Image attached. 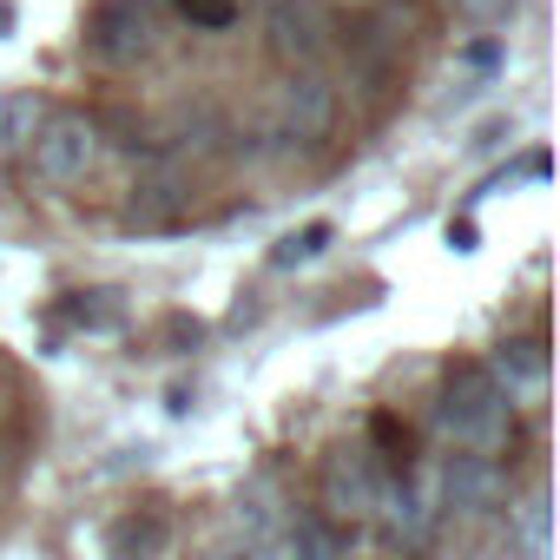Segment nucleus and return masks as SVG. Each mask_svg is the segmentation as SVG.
<instances>
[{
  "label": "nucleus",
  "instance_id": "nucleus-12",
  "mask_svg": "<svg viewBox=\"0 0 560 560\" xmlns=\"http://www.w3.org/2000/svg\"><path fill=\"white\" fill-rule=\"evenodd\" d=\"M270 560H343V534L330 521H284L270 540Z\"/></svg>",
  "mask_w": 560,
  "mask_h": 560
},
{
  "label": "nucleus",
  "instance_id": "nucleus-9",
  "mask_svg": "<svg viewBox=\"0 0 560 560\" xmlns=\"http://www.w3.org/2000/svg\"><path fill=\"white\" fill-rule=\"evenodd\" d=\"M435 494H442V514H481L494 494H501V468L488 455H448L435 468Z\"/></svg>",
  "mask_w": 560,
  "mask_h": 560
},
{
  "label": "nucleus",
  "instance_id": "nucleus-16",
  "mask_svg": "<svg viewBox=\"0 0 560 560\" xmlns=\"http://www.w3.org/2000/svg\"><path fill=\"white\" fill-rule=\"evenodd\" d=\"M106 298H113V291H86V298L73 304V317H80L86 330H113V324H119V304H106Z\"/></svg>",
  "mask_w": 560,
  "mask_h": 560
},
{
  "label": "nucleus",
  "instance_id": "nucleus-17",
  "mask_svg": "<svg viewBox=\"0 0 560 560\" xmlns=\"http://www.w3.org/2000/svg\"><path fill=\"white\" fill-rule=\"evenodd\" d=\"M521 534H527V547H534V553H547V494H540V488L521 501Z\"/></svg>",
  "mask_w": 560,
  "mask_h": 560
},
{
  "label": "nucleus",
  "instance_id": "nucleus-10",
  "mask_svg": "<svg viewBox=\"0 0 560 560\" xmlns=\"http://www.w3.org/2000/svg\"><path fill=\"white\" fill-rule=\"evenodd\" d=\"M284 494H277L270 481H250L244 494H237V508H231V527H237V540H277L284 534Z\"/></svg>",
  "mask_w": 560,
  "mask_h": 560
},
{
  "label": "nucleus",
  "instance_id": "nucleus-11",
  "mask_svg": "<svg viewBox=\"0 0 560 560\" xmlns=\"http://www.w3.org/2000/svg\"><path fill=\"white\" fill-rule=\"evenodd\" d=\"M47 113H54V106H47V100H40L34 86H14V93H0V159L27 152Z\"/></svg>",
  "mask_w": 560,
  "mask_h": 560
},
{
  "label": "nucleus",
  "instance_id": "nucleus-2",
  "mask_svg": "<svg viewBox=\"0 0 560 560\" xmlns=\"http://www.w3.org/2000/svg\"><path fill=\"white\" fill-rule=\"evenodd\" d=\"M100 152H106L100 119H93V113H67V106H54V113L40 119L34 145H27V159H34V172H40L47 185H80V178H93Z\"/></svg>",
  "mask_w": 560,
  "mask_h": 560
},
{
  "label": "nucleus",
  "instance_id": "nucleus-15",
  "mask_svg": "<svg viewBox=\"0 0 560 560\" xmlns=\"http://www.w3.org/2000/svg\"><path fill=\"white\" fill-rule=\"evenodd\" d=\"M324 244H330V224H304L298 237H284V244L270 250V264H311V257H317Z\"/></svg>",
  "mask_w": 560,
  "mask_h": 560
},
{
  "label": "nucleus",
  "instance_id": "nucleus-7",
  "mask_svg": "<svg viewBox=\"0 0 560 560\" xmlns=\"http://www.w3.org/2000/svg\"><path fill=\"white\" fill-rule=\"evenodd\" d=\"M376 521L402 540V547H422V540H435V527H442V494H435V468H422V475H389V488H383V508H376Z\"/></svg>",
  "mask_w": 560,
  "mask_h": 560
},
{
  "label": "nucleus",
  "instance_id": "nucleus-3",
  "mask_svg": "<svg viewBox=\"0 0 560 560\" xmlns=\"http://www.w3.org/2000/svg\"><path fill=\"white\" fill-rule=\"evenodd\" d=\"M383 488H389V468L363 448V442H343L330 448L324 462V514L330 527H357V521H376L383 508Z\"/></svg>",
  "mask_w": 560,
  "mask_h": 560
},
{
  "label": "nucleus",
  "instance_id": "nucleus-5",
  "mask_svg": "<svg viewBox=\"0 0 560 560\" xmlns=\"http://www.w3.org/2000/svg\"><path fill=\"white\" fill-rule=\"evenodd\" d=\"M330 126H337V80L324 67L291 73L284 86H277V139L317 145V139H330Z\"/></svg>",
  "mask_w": 560,
  "mask_h": 560
},
{
  "label": "nucleus",
  "instance_id": "nucleus-1",
  "mask_svg": "<svg viewBox=\"0 0 560 560\" xmlns=\"http://www.w3.org/2000/svg\"><path fill=\"white\" fill-rule=\"evenodd\" d=\"M435 422H442V442H448L455 455H488V462H494V448L508 442L514 409L501 402V389L488 383L481 363H462V370L442 383V409H435Z\"/></svg>",
  "mask_w": 560,
  "mask_h": 560
},
{
  "label": "nucleus",
  "instance_id": "nucleus-18",
  "mask_svg": "<svg viewBox=\"0 0 560 560\" xmlns=\"http://www.w3.org/2000/svg\"><path fill=\"white\" fill-rule=\"evenodd\" d=\"M448 8H455L468 27H494V21H508V14H514V0H448Z\"/></svg>",
  "mask_w": 560,
  "mask_h": 560
},
{
  "label": "nucleus",
  "instance_id": "nucleus-19",
  "mask_svg": "<svg viewBox=\"0 0 560 560\" xmlns=\"http://www.w3.org/2000/svg\"><path fill=\"white\" fill-rule=\"evenodd\" d=\"M191 8V21H205V27H224L231 21V0H185Z\"/></svg>",
  "mask_w": 560,
  "mask_h": 560
},
{
  "label": "nucleus",
  "instance_id": "nucleus-4",
  "mask_svg": "<svg viewBox=\"0 0 560 560\" xmlns=\"http://www.w3.org/2000/svg\"><path fill=\"white\" fill-rule=\"evenodd\" d=\"M264 47L270 60L284 67V73H311L324 54H330V21L317 0H270V14H264Z\"/></svg>",
  "mask_w": 560,
  "mask_h": 560
},
{
  "label": "nucleus",
  "instance_id": "nucleus-14",
  "mask_svg": "<svg viewBox=\"0 0 560 560\" xmlns=\"http://www.w3.org/2000/svg\"><path fill=\"white\" fill-rule=\"evenodd\" d=\"M178 211V191L165 185V178H152V185H132V205H126V224H165Z\"/></svg>",
  "mask_w": 560,
  "mask_h": 560
},
{
  "label": "nucleus",
  "instance_id": "nucleus-13",
  "mask_svg": "<svg viewBox=\"0 0 560 560\" xmlns=\"http://www.w3.org/2000/svg\"><path fill=\"white\" fill-rule=\"evenodd\" d=\"M165 540H172L165 514H126V521L106 534L113 560H159V553H165Z\"/></svg>",
  "mask_w": 560,
  "mask_h": 560
},
{
  "label": "nucleus",
  "instance_id": "nucleus-8",
  "mask_svg": "<svg viewBox=\"0 0 560 560\" xmlns=\"http://www.w3.org/2000/svg\"><path fill=\"white\" fill-rule=\"evenodd\" d=\"M481 370H488V383L501 389L508 409H534V402H547V350H540L534 337H508V343H494V357H488Z\"/></svg>",
  "mask_w": 560,
  "mask_h": 560
},
{
  "label": "nucleus",
  "instance_id": "nucleus-6",
  "mask_svg": "<svg viewBox=\"0 0 560 560\" xmlns=\"http://www.w3.org/2000/svg\"><path fill=\"white\" fill-rule=\"evenodd\" d=\"M86 47L106 60V67H132L159 47V27H152V8L145 0H100L93 21H86Z\"/></svg>",
  "mask_w": 560,
  "mask_h": 560
},
{
  "label": "nucleus",
  "instance_id": "nucleus-20",
  "mask_svg": "<svg viewBox=\"0 0 560 560\" xmlns=\"http://www.w3.org/2000/svg\"><path fill=\"white\" fill-rule=\"evenodd\" d=\"M376 560H389V553H376Z\"/></svg>",
  "mask_w": 560,
  "mask_h": 560
}]
</instances>
